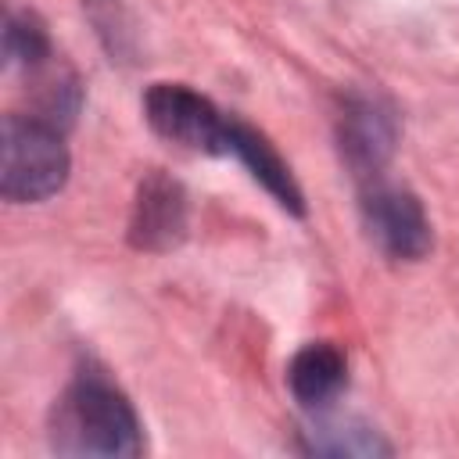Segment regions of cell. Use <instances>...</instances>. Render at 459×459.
Returning a JSON list of instances; mask_svg holds the SVG:
<instances>
[{"label": "cell", "mask_w": 459, "mask_h": 459, "mask_svg": "<svg viewBox=\"0 0 459 459\" xmlns=\"http://www.w3.org/2000/svg\"><path fill=\"white\" fill-rule=\"evenodd\" d=\"M72 158L61 129L36 115H7L0 129V194L11 204L54 197L68 179Z\"/></svg>", "instance_id": "obj_2"}, {"label": "cell", "mask_w": 459, "mask_h": 459, "mask_svg": "<svg viewBox=\"0 0 459 459\" xmlns=\"http://www.w3.org/2000/svg\"><path fill=\"white\" fill-rule=\"evenodd\" d=\"M50 448L57 455L129 459L143 452V427L126 391L100 369H82L68 380L50 412Z\"/></svg>", "instance_id": "obj_1"}, {"label": "cell", "mask_w": 459, "mask_h": 459, "mask_svg": "<svg viewBox=\"0 0 459 459\" xmlns=\"http://www.w3.org/2000/svg\"><path fill=\"white\" fill-rule=\"evenodd\" d=\"M348 384V359L330 341H312L287 362V387L308 412H323Z\"/></svg>", "instance_id": "obj_7"}, {"label": "cell", "mask_w": 459, "mask_h": 459, "mask_svg": "<svg viewBox=\"0 0 459 459\" xmlns=\"http://www.w3.org/2000/svg\"><path fill=\"white\" fill-rule=\"evenodd\" d=\"M298 448L305 455H391V445L362 420H312Z\"/></svg>", "instance_id": "obj_9"}, {"label": "cell", "mask_w": 459, "mask_h": 459, "mask_svg": "<svg viewBox=\"0 0 459 459\" xmlns=\"http://www.w3.org/2000/svg\"><path fill=\"white\" fill-rule=\"evenodd\" d=\"M359 215L369 244L391 262H420L434 247L430 219L420 197L398 183H384L380 176L362 183Z\"/></svg>", "instance_id": "obj_4"}, {"label": "cell", "mask_w": 459, "mask_h": 459, "mask_svg": "<svg viewBox=\"0 0 459 459\" xmlns=\"http://www.w3.org/2000/svg\"><path fill=\"white\" fill-rule=\"evenodd\" d=\"M143 118L161 140H169L183 151H197V154H226L230 151L233 115L219 111L204 93H197L183 82H154L143 93Z\"/></svg>", "instance_id": "obj_3"}, {"label": "cell", "mask_w": 459, "mask_h": 459, "mask_svg": "<svg viewBox=\"0 0 459 459\" xmlns=\"http://www.w3.org/2000/svg\"><path fill=\"white\" fill-rule=\"evenodd\" d=\"M4 57L11 68H43L50 57V36L32 11H11L4 25Z\"/></svg>", "instance_id": "obj_10"}, {"label": "cell", "mask_w": 459, "mask_h": 459, "mask_svg": "<svg viewBox=\"0 0 459 459\" xmlns=\"http://www.w3.org/2000/svg\"><path fill=\"white\" fill-rule=\"evenodd\" d=\"M226 154H233V158L255 176V183H262V186L273 194V201H276L283 212L305 215L301 186L294 183L287 161L273 151V143H269L258 129H251L247 122L233 118V126H230V151H226Z\"/></svg>", "instance_id": "obj_8"}, {"label": "cell", "mask_w": 459, "mask_h": 459, "mask_svg": "<svg viewBox=\"0 0 459 459\" xmlns=\"http://www.w3.org/2000/svg\"><path fill=\"white\" fill-rule=\"evenodd\" d=\"M398 143V115L387 100L369 93L344 97L337 111V151L359 183H369L384 172Z\"/></svg>", "instance_id": "obj_5"}, {"label": "cell", "mask_w": 459, "mask_h": 459, "mask_svg": "<svg viewBox=\"0 0 459 459\" xmlns=\"http://www.w3.org/2000/svg\"><path fill=\"white\" fill-rule=\"evenodd\" d=\"M186 237V194L165 172H151L133 204L129 244L140 251H169Z\"/></svg>", "instance_id": "obj_6"}]
</instances>
